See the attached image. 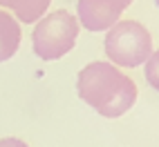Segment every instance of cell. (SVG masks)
Segmentation results:
<instances>
[{
  "mask_svg": "<svg viewBox=\"0 0 159 147\" xmlns=\"http://www.w3.org/2000/svg\"><path fill=\"white\" fill-rule=\"evenodd\" d=\"M0 7H2V0H0Z\"/></svg>",
  "mask_w": 159,
  "mask_h": 147,
  "instance_id": "cell-9",
  "label": "cell"
},
{
  "mask_svg": "<svg viewBox=\"0 0 159 147\" xmlns=\"http://www.w3.org/2000/svg\"><path fill=\"white\" fill-rule=\"evenodd\" d=\"M103 49L114 67H139L152 54V36L137 20H119L108 29Z\"/></svg>",
  "mask_w": 159,
  "mask_h": 147,
  "instance_id": "cell-2",
  "label": "cell"
},
{
  "mask_svg": "<svg viewBox=\"0 0 159 147\" xmlns=\"http://www.w3.org/2000/svg\"><path fill=\"white\" fill-rule=\"evenodd\" d=\"M146 80L150 82V87L159 91V49L152 51L150 58L146 60Z\"/></svg>",
  "mask_w": 159,
  "mask_h": 147,
  "instance_id": "cell-7",
  "label": "cell"
},
{
  "mask_svg": "<svg viewBox=\"0 0 159 147\" xmlns=\"http://www.w3.org/2000/svg\"><path fill=\"white\" fill-rule=\"evenodd\" d=\"M132 0H79V20L90 31H108L119 23Z\"/></svg>",
  "mask_w": 159,
  "mask_h": 147,
  "instance_id": "cell-4",
  "label": "cell"
},
{
  "mask_svg": "<svg viewBox=\"0 0 159 147\" xmlns=\"http://www.w3.org/2000/svg\"><path fill=\"white\" fill-rule=\"evenodd\" d=\"M79 38V18L65 9L40 18L31 31V49L40 60H58L74 49Z\"/></svg>",
  "mask_w": 159,
  "mask_h": 147,
  "instance_id": "cell-3",
  "label": "cell"
},
{
  "mask_svg": "<svg viewBox=\"0 0 159 147\" xmlns=\"http://www.w3.org/2000/svg\"><path fill=\"white\" fill-rule=\"evenodd\" d=\"M52 0H2V7L11 9L16 18L25 25H31L45 16Z\"/></svg>",
  "mask_w": 159,
  "mask_h": 147,
  "instance_id": "cell-6",
  "label": "cell"
},
{
  "mask_svg": "<svg viewBox=\"0 0 159 147\" xmlns=\"http://www.w3.org/2000/svg\"><path fill=\"white\" fill-rule=\"evenodd\" d=\"M76 91L81 100L97 109L103 118L123 116L137 100V85L132 78L103 60H94L79 71Z\"/></svg>",
  "mask_w": 159,
  "mask_h": 147,
  "instance_id": "cell-1",
  "label": "cell"
},
{
  "mask_svg": "<svg viewBox=\"0 0 159 147\" xmlns=\"http://www.w3.org/2000/svg\"><path fill=\"white\" fill-rule=\"evenodd\" d=\"M20 38H23V31H20L18 20L11 14L0 11V62L9 60L18 51Z\"/></svg>",
  "mask_w": 159,
  "mask_h": 147,
  "instance_id": "cell-5",
  "label": "cell"
},
{
  "mask_svg": "<svg viewBox=\"0 0 159 147\" xmlns=\"http://www.w3.org/2000/svg\"><path fill=\"white\" fill-rule=\"evenodd\" d=\"M0 147H29V145L20 138H2L0 141Z\"/></svg>",
  "mask_w": 159,
  "mask_h": 147,
  "instance_id": "cell-8",
  "label": "cell"
}]
</instances>
